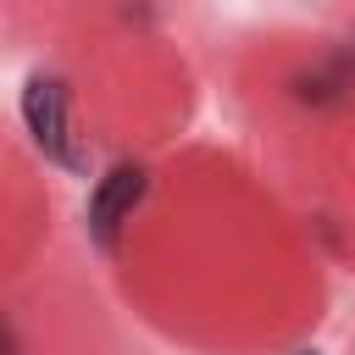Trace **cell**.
<instances>
[{
  "mask_svg": "<svg viewBox=\"0 0 355 355\" xmlns=\"http://www.w3.org/2000/svg\"><path fill=\"white\" fill-rule=\"evenodd\" d=\"M22 122H28V139L39 144L44 161H55L67 172H89V150L72 133V100H67V83L55 72L22 78Z\"/></svg>",
  "mask_w": 355,
  "mask_h": 355,
  "instance_id": "6da1fadb",
  "label": "cell"
},
{
  "mask_svg": "<svg viewBox=\"0 0 355 355\" xmlns=\"http://www.w3.org/2000/svg\"><path fill=\"white\" fill-rule=\"evenodd\" d=\"M0 355H22V344H17V333H11L6 316H0Z\"/></svg>",
  "mask_w": 355,
  "mask_h": 355,
  "instance_id": "3957f363",
  "label": "cell"
},
{
  "mask_svg": "<svg viewBox=\"0 0 355 355\" xmlns=\"http://www.w3.org/2000/svg\"><path fill=\"white\" fill-rule=\"evenodd\" d=\"M144 189H150V178H144V166H133V161L111 166V172L94 183V194H89V239H94L100 250L116 244V233H122V222L133 216V205L144 200Z\"/></svg>",
  "mask_w": 355,
  "mask_h": 355,
  "instance_id": "7a4b0ae2",
  "label": "cell"
}]
</instances>
